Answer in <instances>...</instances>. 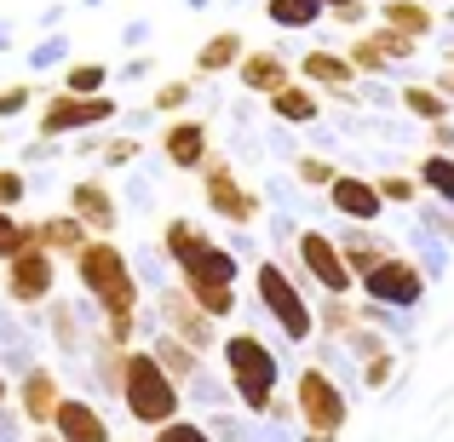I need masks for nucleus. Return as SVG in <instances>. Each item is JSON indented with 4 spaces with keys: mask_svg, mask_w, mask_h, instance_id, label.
<instances>
[{
    "mask_svg": "<svg viewBox=\"0 0 454 442\" xmlns=\"http://www.w3.org/2000/svg\"><path fill=\"white\" fill-rule=\"evenodd\" d=\"M374 316H380V305H368V299L356 305V293H351V299H322V305H317V333H322V339H340V345H345L356 328H368Z\"/></svg>",
    "mask_w": 454,
    "mask_h": 442,
    "instance_id": "21",
    "label": "nucleus"
},
{
    "mask_svg": "<svg viewBox=\"0 0 454 442\" xmlns=\"http://www.w3.org/2000/svg\"><path fill=\"white\" fill-rule=\"evenodd\" d=\"M52 288H58V259L46 247H29V253H18L6 265V299L12 305H23V310L52 305Z\"/></svg>",
    "mask_w": 454,
    "mask_h": 442,
    "instance_id": "12",
    "label": "nucleus"
},
{
    "mask_svg": "<svg viewBox=\"0 0 454 442\" xmlns=\"http://www.w3.org/2000/svg\"><path fill=\"white\" fill-rule=\"evenodd\" d=\"M265 104H270V115L288 121V127H310L322 115V92L317 87H300V81H288V87H282L277 98H265Z\"/></svg>",
    "mask_w": 454,
    "mask_h": 442,
    "instance_id": "27",
    "label": "nucleus"
},
{
    "mask_svg": "<svg viewBox=\"0 0 454 442\" xmlns=\"http://www.w3.org/2000/svg\"><path fill=\"white\" fill-rule=\"evenodd\" d=\"M414 178H420V190H426V196H437L443 207H454V155H443V150L420 155Z\"/></svg>",
    "mask_w": 454,
    "mask_h": 442,
    "instance_id": "30",
    "label": "nucleus"
},
{
    "mask_svg": "<svg viewBox=\"0 0 454 442\" xmlns=\"http://www.w3.org/2000/svg\"><path fill=\"white\" fill-rule=\"evenodd\" d=\"M69 213H75L92 236H115V224H121L115 190L104 184V178H81V184H69Z\"/></svg>",
    "mask_w": 454,
    "mask_h": 442,
    "instance_id": "18",
    "label": "nucleus"
},
{
    "mask_svg": "<svg viewBox=\"0 0 454 442\" xmlns=\"http://www.w3.org/2000/svg\"><path fill=\"white\" fill-rule=\"evenodd\" d=\"M294 178H300L305 190H328L333 178H340V167H333L328 155H300V161H294Z\"/></svg>",
    "mask_w": 454,
    "mask_h": 442,
    "instance_id": "36",
    "label": "nucleus"
},
{
    "mask_svg": "<svg viewBox=\"0 0 454 442\" xmlns=\"http://www.w3.org/2000/svg\"><path fill=\"white\" fill-rule=\"evenodd\" d=\"M155 310H161V333H173V339H184L190 351H201L207 356L213 345H219V322L207 316V310L196 305L178 282H167L161 288V299H155Z\"/></svg>",
    "mask_w": 454,
    "mask_h": 442,
    "instance_id": "10",
    "label": "nucleus"
},
{
    "mask_svg": "<svg viewBox=\"0 0 454 442\" xmlns=\"http://www.w3.org/2000/svg\"><path fill=\"white\" fill-rule=\"evenodd\" d=\"M328 207L340 213V219H351V224H380V213H386V196H380L374 178L340 173V178L328 184Z\"/></svg>",
    "mask_w": 454,
    "mask_h": 442,
    "instance_id": "16",
    "label": "nucleus"
},
{
    "mask_svg": "<svg viewBox=\"0 0 454 442\" xmlns=\"http://www.w3.org/2000/svg\"><path fill=\"white\" fill-rule=\"evenodd\" d=\"M207 247H213V236L201 230L196 219H184V213H173V219L161 224V259H167L173 270H190L201 253H207Z\"/></svg>",
    "mask_w": 454,
    "mask_h": 442,
    "instance_id": "20",
    "label": "nucleus"
},
{
    "mask_svg": "<svg viewBox=\"0 0 454 442\" xmlns=\"http://www.w3.org/2000/svg\"><path fill=\"white\" fill-rule=\"evenodd\" d=\"M345 345H351V351H356V362H374V356H386V351H391V345L380 339V333H368V328H356V333H351V339H345Z\"/></svg>",
    "mask_w": 454,
    "mask_h": 442,
    "instance_id": "41",
    "label": "nucleus"
},
{
    "mask_svg": "<svg viewBox=\"0 0 454 442\" xmlns=\"http://www.w3.org/2000/svg\"><path fill=\"white\" fill-rule=\"evenodd\" d=\"M374 184H380V196H386V207H409V201H420V178H414V173H380Z\"/></svg>",
    "mask_w": 454,
    "mask_h": 442,
    "instance_id": "35",
    "label": "nucleus"
},
{
    "mask_svg": "<svg viewBox=\"0 0 454 442\" xmlns=\"http://www.w3.org/2000/svg\"><path fill=\"white\" fill-rule=\"evenodd\" d=\"M29 104H35V87H29V81H12V87H0V121L23 115Z\"/></svg>",
    "mask_w": 454,
    "mask_h": 442,
    "instance_id": "38",
    "label": "nucleus"
},
{
    "mask_svg": "<svg viewBox=\"0 0 454 442\" xmlns=\"http://www.w3.org/2000/svg\"><path fill=\"white\" fill-rule=\"evenodd\" d=\"M6 397H12V379H6V368H0V408H6Z\"/></svg>",
    "mask_w": 454,
    "mask_h": 442,
    "instance_id": "46",
    "label": "nucleus"
},
{
    "mask_svg": "<svg viewBox=\"0 0 454 442\" xmlns=\"http://www.w3.org/2000/svg\"><path fill=\"white\" fill-rule=\"evenodd\" d=\"M294 420L305 425V437H328V442H340V431L351 425V397L340 391V379L328 368L294 374Z\"/></svg>",
    "mask_w": 454,
    "mask_h": 442,
    "instance_id": "5",
    "label": "nucleus"
},
{
    "mask_svg": "<svg viewBox=\"0 0 454 442\" xmlns=\"http://www.w3.org/2000/svg\"><path fill=\"white\" fill-rule=\"evenodd\" d=\"M265 18L277 23V29H310V23L322 18L317 0H265Z\"/></svg>",
    "mask_w": 454,
    "mask_h": 442,
    "instance_id": "31",
    "label": "nucleus"
},
{
    "mask_svg": "<svg viewBox=\"0 0 454 442\" xmlns=\"http://www.w3.org/2000/svg\"><path fill=\"white\" fill-rule=\"evenodd\" d=\"M432 87H437V92H443V98L454 104V64H443V69H437V81H432Z\"/></svg>",
    "mask_w": 454,
    "mask_h": 442,
    "instance_id": "45",
    "label": "nucleus"
},
{
    "mask_svg": "<svg viewBox=\"0 0 454 442\" xmlns=\"http://www.w3.org/2000/svg\"><path fill=\"white\" fill-rule=\"evenodd\" d=\"M340 253H345V265H351V276L363 282L368 270H380L391 253H397V242H386V236L368 230V224H351V230L340 236Z\"/></svg>",
    "mask_w": 454,
    "mask_h": 442,
    "instance_id": "23",
    "label": "nucleus"
},
{
    "mask_svg": "<svg viewBox=\"0 0 454 442\" xmlns=\"http://www.w3.org/2000/svg\"><path fill=\"white\" fill-rule=\"evenodd\" d=\"M138 150H145L138 138H104V144H98V161H104V167H127Z\"/></svg>",
    "mask_w": 454,
    "mask_h": 442,
    "instance_id": "40",
    "label": "nucleus"
},
{
    "mask_svg": "<svg viewBox=\"0 0 454 442\" xmlns=\"http://www.w3.org/2000/svg\"><path fill=\"white\" fill-rule=\"evenodd\" d=\"M127 442H145V437H127Z\"/></svg>",
    "mask_w": 454,
    "mask_h": 442,
    "instance_id": "48",
    "label": "nucleus"
},
{
    "mask_svg": "<svg viewBox=\"0 0 454 442\" xmlns=\"http://www.w3.org/2000/svg\"><path fill=\"white\" fill-rule=\"evenodd\" d=\"M69 265H75V282L87 288V299L98 305L104 333H115L121 345H138V305H145V288H138V276H133L121 247H115L110 236H92Z\"/></svg>",
    "mask_w": 454,
    "mask_h": 442,
    "instance_id": "1",
    "label": "nucleus"
},
{
    "mask_svg": "<svg viewBox=\"0 0 454 442\" xmlns=\"http://www.w3.org/2000/svg\"><path fill=\"white\" fill-rule=\"evenodd\" d=\"M58 402H64V379L52 374V368H23L18 374V414H23V425H35V431H52V420H58Z\"/></svg>",
    "mask_w": 454,
    "mask_h": 442,
    "instance_id": "14",
    "label": "nucleus"
},
{
    "mask_svg": "<svg viewBox=\"0 0 454 442\" xmlns=\"http://www.w3.org/2000/svg\"><path fill=\"white\" fill-rule=\"evenodd\" d=\"M300 75H305V87L333 92V98H351V87H356V69H351V58H345V52H305L300 58Z\"/></svg>",
    "mask_w": 454,
    "mask_h": 442,
    "instance_id": "22",
    "label": "nucleus"
},
{
    "mask_svg": "<svg viewBox=\"0 0 454 442\" xmlns=\"http://www.w3.org/2000/svg\"><path fill=\"white\" fill-rule=\"evenodd\" d=\"M397 104L414 115V121H426V127H437V121H454V104H449L443 92L432 87V81H409V87L397 92Z\"/></svg>",
    "mask_w": 454,
    "mask_h": 442,
    "instance_id": "29",
    "label": "nucleus"
},
{
    "mask_svg": "<svg viewBox=\"0 0 454 442\" xmlns=\"http://www.w3.org/2000/svg\"><path fill=\"white\" fill-rule=\"evenodd\" d=\"M294 259H300L310 288H322V299H351L356 293V276H351V265H345V253H340V236L300 230L294 236Z\"/></svg>",
    "mask_w": 454,
    "mask_h": 442,
    "instance_id": "7",
    "label": "nucleus"
},
{
    "mask_svg": "<svg viewBox=\"0 0 454 442\" xmlns=\"http://www.w3.org/2000/svg\"><path fill=\"white\" fill-rule=\"evenodd\" d=\"M161 155L167 167H178V173H201L213 155V133L201 115H173V121L161 127Z\"/></svg>",
    "mask_w": 454,
    "mask_h": 442,
    "instance_id": "13",
    "label": "nucleus"
},
{
    "mask_svg": "<svg viewBox=\"0 0 454 442\" xmlns=\"http://www.w3.org/2000/svg\"><path fill=\"white\" fill-rule=\"evenodd\" d=\"M391 368H397V356H374V362H363V385L368 391H380V385H391Z\"/></svg>",
    "mask_w": 454,
    "mask_h": 442,
    "instance_id": "42",
    "label": "nucleus"
},
{
    "mask_svg": "<svg viewBox=\"0 0 454 442\" xmlns=\"http://www.w3.org/2000/svg\"><path fill=\"white\" fill-rule=\"evenodd\" d=\"M356 293H363L368 305H380V310H414L426 299V270L414 265L409 253H391L380 270H368V276L356 282Z\"/></svg>",
    "mask_w": 454,
    "mask_h": 442,
    "instance_id": "9",
    "label": "nucleus"
},
{
    "mask_svg": "<svg viewBox=\"0 0 454 442\" xmlns=\"http://www.w3.org/2000/svg\"><path fill=\"white\" fill-rule=\"evenodd\" d=\"M29 442H58V431H35V437H29Z\"/></svg>",
    "mask_w": 454,
    "mask_h": 442,
    "instance_id": "47",
    "label": "nucleus"
},
{
    "mask_svg": "<svg viewBox=\"0 0 454 442\" xmlns=\"http://www.w3.org/2000/svg\"><path fill=\"white\" fill-rule=\"evenodd\" d=\"M426 133H432V150L454 155V121H437V127H426Z\"/></svg>",
    "mask_w": 454,
    "mask_h": 442,
    "instance_id": "44",
    "label": "nucleus"
},
{
    "mask_svg": "<svg viewBox=\"0 0 454 442\" xmlns=\"http://www.w3.org/2000/svg\"><path fill=\"white\" fill-rule=\"evenodd\" d=\"M351 69L356 75H386V69H397L403 58H414V41H403L397 29H386V23H380V29H363L351 41Z\"/></svg>",
    "mask_w": 454,
    "mask_h": 442,
    "instance_id": "15",
    "label": "nucleus"
},
{
    "mask_svg": "<svg viewBox=\"0 0 454 442\" xmlns=\"http://www.w3.org/2000/svg\"><path fill=\"white\" fill-rule=\"evenodd\" d=\"M224 385H231L236 408L254 414V420H265L270 402L282 397V362L277 351H270L259 333H224Z\"/></svg>",
    "mask_w": 454,
    "mask_h": 442,
    "instance_id": "2",
    "label": "nucleus"
},
{
    "mask_svg": "<svg viewBox=\"0 0 454 442\" xmlns=\"http://www.w3.org/2000/svg\"><path fill=\"white\" fill-rule=\"evenodd\" d=\"M196 98V81L190 75H178V81H161V87H155V98H150V110H161L167 121H173V115H184V104Z\"/></svg>",
    "mask_w": 454,
    "mask_h": 442,
    "instance_id": "33",
    "label": "nucleus"
},
{
    "mask_svg": "<svg viewBox=\"0 0 454 442\" xmlns=\"http://www.w3.org/2000/svg\"><path fill=\"white\" fill-rule=\"evenodd\" d=\"M29 201V173L23 167H0V213H18Z\"/></svg>",
    "mask_w": 454,
    "mask_h": 442,
    "instance_id": "37",
    "label": "nucleus"
},
{
    "mask_svg": "<svg viewBox=\"0 0 454 442\" xmlns=\"http://www.w3.org/2000/svg\"><path fill=\"white\" fill-rule=\"evenodd\" d=\"M150 356L167 368V379H178V385H190V379H207V374H201V351H190V345L173 339V333H155V339H150Z\"/></svg>",
    "mask_w": 454,
    "mask_h": 442,
    "instance_id": "26",
    "label": "nucleus"
},
{
    "mask_svg": "<svg viewBox=\"0 0 454 442\" xmlns=\"http://www.w3.org/2000/svg\"><path fill=\"white\" fill-rule=\"evenodd\" d=\"M115 121V98H75V92H52L41 104V138H69V133H92V127Z\"/></svg>",
    "mask_w": 454,
    "mask_h": 442,
    "instance_id": "11",
    "label": "nucleus"
},
{
    "mask_svg": "<svg viewBox=\"0 0 454 442\" xmlns=\"http://www.w3.org/2000/svg\"><path fill=\"white\" fill-rule=\"evenodd\" d=\"M87 242H92V230L75 219V213H46V219H41V247L52 259H75Z\"/></svg>",
    "mask_w": 454,
    "mask_h": 442,
    "instance_id": "25",
    "label": "nucleus"
},
{
    "mask_svg": "<svg viewBox=\"0 0 454 442\" xmlns=\"http://www.w3.org/2000/svg\"><path fill=\"white\" fill-rule=\"evenodd\" d=\"M242 58H247L242 35H236V29H219V35H207V41H201V52H196V75H224V69H236Z\"/></svg>",
    "mask_w": 454,
    "mask_h": 442,
    "instance_id": "28",
    "label": "nucleus"
},
{
    "mask_svg": "<svg viewBox=\"0 0 454 442\" xmlns=\"http://www.w3.org/2000/svg\"><path fill=\"white\" fill-rule=\"evenodd\" d=\"M127 408V420L145 425V431H161V425L184 420V385L178 379H167V368L150 356V345H133V356H127V379H121V397H115Z\"/></svg>",
    "mask_w": 454,
    "mask_h": 442,
    "instance_id": "3",
    "label": "nucleus"
},
{
    "mask_svg": "<svg viewBox=\"0 0 454 442\" xmlns=\"http://www.w3.org/2000/svg\"><path fill=\"white\" fill-rule=\"evenodd\" d=\"M236 282H242V259H236V247H224V242H213L190 270H178V288L196 299L213 322L236 316Z\"/></svg>",
    "mask_w": 454,
    "mask_h": 442,
    "instance_id": "6",
    "label": "nucleus"
},
{
    "mask_svg": "<svg viewBox=\"0 0 454 442\" xmlns=\"http://www.w3.org/2000/svg\"><path fill=\"white\" fill-rule=\"evenodd\" d=\"M254 293H259V310L282 328L288 345L317 339V310H310L305 288L294 282V270L282 265V259H259V265H254Z\"/></svg>",
    "mask_w": 454,
    "mask_h": 442,
    "instance_id": "4",
    "label": "nucleus"
},
{
    "mask_svg": "<svg viewBox=\"0 0 454 442\" xmlns=\"http://www.w3.org/2000/svg\"><path fill=\"white\" fill-rule=\"evenodd\" d=\"M380 23H386V29H397L403 41L420 46L426 35L437 29V12L426 6V0H380Z\"/></svg>",
    "mask_w": 454,
    "mask_h": 442,
    "instance_id": "24",
    "label": "nucleus"
},
{
    "mask_svg": "<svg viewBox=\"0 0 454 442\" xmlns=\"http://www.w3.org/2000/svg\"><path fill=\"white\" fill-rule=\"evenodd\" d=\"M207 437L213 442H247V431L231 420V414H213V420H207Z\"/></svg>",
    "mask_w": 454,
    "mask_h": 442,
    "instance_id": "43",
    "label": "nucleus"
},
{
    "mask_svg": "<svg viewBox=\"0 0 454 442\" xmlns=\"http://www.w3.org/2000/svg\"><path fill=\"white\" fill-rule=\"evenodd\" d=\"M196 178H201V196H207V207L219 213V219H231V224H259L265 201H259L254 190L236 178V167H231V155H224V150H213L207 167H201Z\"/></svg>",
    "mask_w": 454,
    "mask_h": 442,
    "instance_id": "8",
    "label": "nucleus"
},
{
    "mask_svg": "<svg viewBox=\"0 0 454 442\" xmlns=\"http://www.w3.org/2000/svg\"><path fill=\"white\" fill-rule=\"evenodd\" d=\"M288 81H294V64L277 52V46H254V52L236 64V87L254 92V98H277Z\"/></svg>",
    "mask_w": 454,
    "mask_h": 442,
    "instance_id": "17",
    "label": "nucleus"
},
{
    "mask_svg": "<svg viewBox=\"0 0 454 442\" xmlns=\"http://www.w3.org/2000/svg\"><path fill=\"white\" fill-rule=\"evenodd\" d=\"M104 87H110V69H104V64H69L58 92H75V98H104Z\"/></svg>",
    "mask_w": 454,
    "mask_h": 442,
    "instance_id": "32",
    "label": "nucleus"
},
{
    "mask_svg": "<svg viewBox=\"0 0 454 442\" xmlns=\"http://www.w3.org/2000/svg\"><path fill=\"white\" fill-rule=\"evenodd\" d=\"M150 442H213V437H207V425H196V420H173V425H161V431H150Z\"/></svg>",
    "mask_w": 454,
    "mask_h": 442,
    "instance_id": "39",
    "label": "nucleus"
},
{
    "mask_svg": "<svg viewBox=\"0 0 454 442\" xmlns=\"http://www.w3.org/2000/svg\"><path fill=\"white\" fill-rule=\"evenodd\" d=\"M449 64H454V52H449Z\"/></svg>",
    "mask_w": 454,
    "mask_h": 442,
    "instance_id": "49",
    "label": "nucleus"
},
{
    "mask_svg": "<svg viewBox=\"0 0 454 442\" xmlns=\"http://www.w3.org/2000/svg\"><path fill=\"white\" fill-rule=\"evenodd\" d=\"M52 345L58 351H81V316L64 299H52Z\"/></svg>",
    "mask_w": 454,
    "mask_h": 442,
    "instance_id": "34",
    "label": "nucleus"
},
{
    "mask_svg": "<svg viewBox=\"0 0 454 442\" xmlns=\"http://www.w3.org/2000/svg\"><path fill=\"white\" fill-rule=\"evenodd\" d=\"M52 431H58V442H115L104 408H98V402H87V397H64V402H58Z\"/></svg>",
    "mask_w": 454,
    "mask_h": 442,
    "instance_id": "19",
    "label": "nucleus"
}]
</instances>
